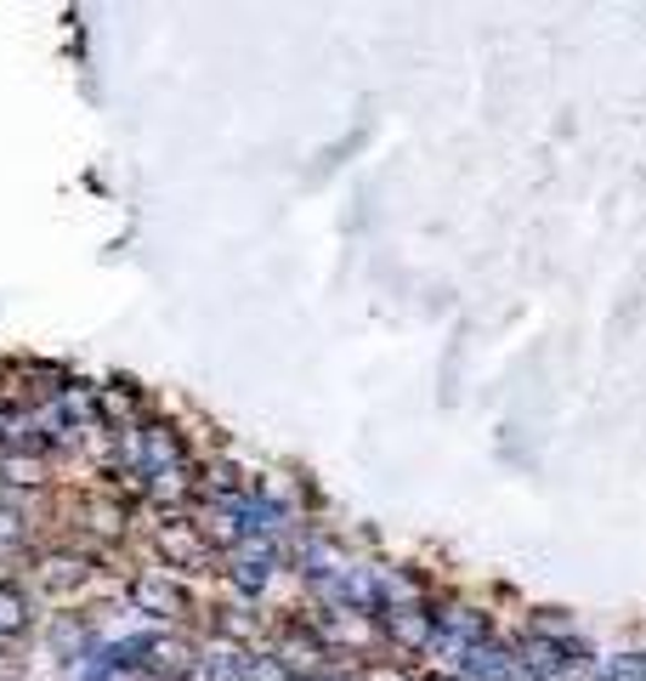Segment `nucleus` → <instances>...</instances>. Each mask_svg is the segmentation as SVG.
<instances>
[{"label": "nucleus", "instance_id": "0eeeda50", "mask_svg": "<svg viewBox=\"0 0 646 681\" xmlns=\"http://www.w3.org/2000/svg\"><path fill=\"white\" fill-rule=\"evenodd\" d=\"M358 675H363V681H409V675L397 670V664H363Z\"/></svg>", "mask_w": 646, "mask_h": 681}, {"label": "nucleus", "instance_id": "7ed1b4c3", "mask_svg": "<svg viewBox=\"0 0 646 681\" xmlns=\"http://www.w3.org/2000/svg\"><path fill=\"white\" fill-rule=\"evenodd\" d=\"M147 664H154L160 675H171V681H182L198 659H193V642H182V637H165V642H154V659H147Z\"/></svg>", "mask_w": 646, "mask_h": 681}, {"label": "nucleus", "instance_id": "6e6552de", "mask_svg": "<svg viewBox=\"0 0 646 681\" xmlns=\"http://www.w3.org/2000/svg\"><path fill=\"white\" fill-rule=\"evenodd\" d=\"M533 624H539V630H551V637H567V619H556V613H539Z\"/></svg>", "mask_w": 646, "mask_h": 681}, {"label": "nucleus", "instance_id": "39448f33", "mask_svg": "<svg viewBox=\"0 0 646 681\" xmlns=\"http://www.w3.org/2000/svg\"><path fill=\"white\" fill-rule=\"evenodd\" d=\"M386 630L397 642H409V648H420L425 637H431V613H420V608H397L391 619H386Z\"/></svg>", "mask_w": 646, "mask_h": 681}, {"label": "nucleus", "instance_id": "f03ea898", "mask_svg": "<svg viewBox=\"0 0 646 681\" xmlns=\"http://www.w3.org/2000/svg\"><path fill=\"white\" fill-rule=\"evenodd\" d=\"M131 591H136V602H142V608H154V613H165V619L193 613V597H187L182 586H171V579H160V573H142Z\"/></svg>", "mask_w": 646, "mask_h": 681}, {"label": "nucleus", "instance_id": "423d86ee", "mask_svg": "<svg viewBox=\"0 0 646 681\" xmlns=\"http://www.w3.org/2000/svg\"><path fill=\"white\" fill-rule=\"evenodd\" d=\"M23 597L12 591V586H0V630H23Z\"/></svg>", "mask_w": 646, "mask_h": 681}, {"label": "nucleus", "instance_id": "20e7f679", "mask_svg": "<svg viewBox=\"0 0 646 681\" xmlns=\"http://www.w3.org/2000/svg\"><path fill=\"white\" fill-rule=\"evenodd\" d=\"M193 528H198V540H205L211 551H227V546H238V522L233 517H222V511H205V517H193Z\"/></svg>", "mask_w": 646, "mask_h": 681}, {"label": "nucleus", "instance_id": "f257e3e1", "mask_svg": "<svg viewBox=\"0 0 646 681\" xmlns=\"http://www.w3.org/2000/svg\"><path fill=\"white\" fill-rule=\"evenodd\" d=\"M154 551H160L171 568H187V573H205V562H211V546L198 540L193 522H160V528H154Z\"/></svg>", "mask_w": 646, "mask_h": 681}]
</instances>
